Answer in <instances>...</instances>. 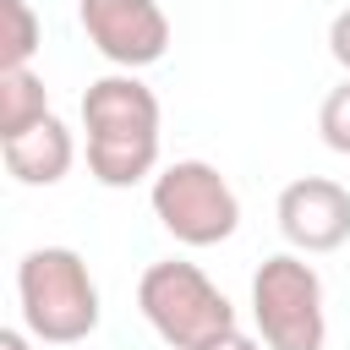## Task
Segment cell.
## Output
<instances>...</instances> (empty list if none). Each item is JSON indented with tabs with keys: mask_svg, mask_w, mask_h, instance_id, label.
<instances>
[{
	"mask_svg": "<svg viewBox=\"0 0 350 350\" xmlns=\"http://www.w3.org/2000/svg\"><path fill=\"white\" fill-rule=\"evenodd\" d=\"M88 170L98 186H137L159 164V98L137 77H98L82 93Z\"/></svg>",
	"mask_w": 350,
	"mask_h": 350,
	"instance_id": "1",
	"label": "cell"
},
{
	"mask_svg": "<svg viewBox=\"0 0 350 350\" xmlns=\"http://www.w3.org/2000/svg\"><path fill=\"white\" fill-rule=\"evenodd\" d=\"M16 301L38 345H77L98 328V284L71 246H33L16 262Z\"/></svg>",
	"mask_w": 350,
	"mask_h": 350,
	"instance_id": "2",
	"label": "cell"
},
{
	"mask_svg": "<svg viewBox=\"0 0 350 350\" xmlns=\"http://www.w3.org/2000/svg\"><path fill=\"white\" fill-rule=\"evenodd\" d=\"M137 306L148 317V328L170 345V350H202L208 339L235 328V306L224 301V290L197 268V262H153L137 284Z\"/></svg>",
	"mask_w": 350,
	"mask_h": 350,
	"instance_id": "3",
	"label": "cell"
},
{
	"mask_svg": "<svg viewBox=\"0 0 350 350\" xmlns=\"http://www.w3.org/2000/svg\"><path fill=\"white\" fill-rule=\"evenodd\" d=\"M252 317L268 350H323V279L306 257L279 252L252 273Z\"/></svg>",
	"mask_w": 350,
	"mask_h": 350,
	"instance_id": "4",
	"label": "cell"
},
{
	"mask_svg": "<svg viewBox=\"0 0 350 350\" xmlns=\"http://www.w3.org/2000/svg\"><path fill=\"white\" fill-rule=\"evenodd\" d=\"M153 213L180 246H219L241 224L230 180L202 159H175L153 175Z\"/></svg>",
	"mask_w": 350,
	"mask_h": 350,
	"instance_id": "5",
	"label": "cell"
},
{
	"mask_svg": "<svg viewBox=\"0 0 350 350\" xmlns=\"http://www.w3.org/2000/svg\"><path fill=\"white\" fill-rule=\"evenodd\" d=\"M82 27L93 49L126 71H142L170 49V16L159 0H82Z\"/></svg>",
	"mask_w": 350,
	"mask_h": 350,
	"instance_id": "6",
	"label": "cell"
},
{
	"mask_svg": "<svg viewBox=\"0 0 350 350\" xmlns=\"http://www.w3.org/2000/svg\"><path fill=\"white\" fill-rule=\"evenodd\" d=\"M279 230L295 252H334L350 241V191L328 175H301L279 191Z\"/></svg>",
	"mask_w": 350,
	"mask_h": 350,
	"instance_id": "7",
	"label": "cell"
},
{
	"mask_svg": "<svg viewBox=\"0 0 350 350\" xmlns=\"http://www.w3.org/2000/svg\"><path fill=\"white\" fill-rule=\"evenodd\" d=\"M0 153H5V170H11L22 186H55V180L71 170V159H77L71 131H66L55 115H44L38 126H27L22 137H5Z\"/></svg>",
	"mask_w": 350,
	"mask_h": 350,
	"instance_id": "8",
	"label": "cell"
},
{
	"mask_svg": "<svg viewBox=\"0 0 350 350\" xmlns=\"http://www.w3.org/2000/svg\"><path fill=\"white\" fill-rule=\"evenodd\" d=\"M49 115V93L27 66H0V142L22 137L27 126H38Z\"/></svg>",
	"mask_w": 350,
	"mask_h": 350,
	"instance_id": "9",
	"label": "cell"
},
{
	"mask_svg": "<svg viewBox=\"0 0 350 350\" xmlns=\"http://www.w3.org/2000/svg\"><path fill=\"white\" fill-rule=\"evenodd\" d=\"M0 11H5V49H0V60L5 66H27L33 49H38V16H33L27 0H0Z\"/></svg>",
	"mask_w": 350,
	"mask_h": 350,
	"instance_id": "10",
	"label": "cell"
},
{
	"mask_svg": "<svg viewBox=\"0 0 350 350\" xmlns=\"http://www.w3.org/2000/svg\"><path fill=\"white\" fill-rule=\"evenodd\" d=\"M317 131H323V142H328L334 153H350V82H339V88L323 98Z\"/></svg>",
	"mask_w": 350,
	"mask_h": 350,
	"instance_id": "11",
	"label": "cell"
},
{
	"mask_svg": "<svg viewBox=\"0 0 350 350\" xmlns=\"http://www.w3.org/2000/svg\"><path fill=\"white\" fill-rule=\"evenodd\" d=\"M328 55L350 71V11H339V16L328 22Z\"/></svg>",
	"mask_w": 350,
	"mask_h": 350,
	"instance_id": "12",
	"label": "cell"
},
{
	"mask_svg": "<svg viewBox=\"0 0 350 350\" xmlns=\"http://www.w3.org/2000/svg\"><path fill=\"white\" fill-rule=\"evenodd\" d=\"M202 350H257V339H246L241 328H230V334H219V339H208Z\"/></svg>",
	"mask_w": 350,
	"mask_h": 350,
	"instance_id": "13",
	"label": "cell"
},
{
	"mask_svg": "<svg viewBox=\"0 0 350 350\" xmlns=\"http://www.w3.org/2000/svg\"><path fill=\"white\" fill-rule=\"evenodd\" d=\"M27 339L33 334H22V328H0V350H33Z\"/></svg>",
	"mask_w": 350,
	"mask_h": 350,
	"instance_id": "14",
	"label": "cell"
}]
</instances>
